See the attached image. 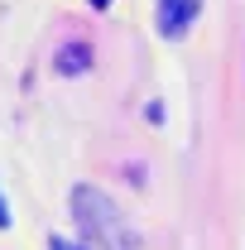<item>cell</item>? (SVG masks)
<instances>
[{
	"label": "cell",
	"instance_id": "1",
	"mask_svg": "<svg viewBox=\"0 0 245 250\" xmlns=\"http://www.w3.org/2000/svg\"><path fill=\"white\" fill-rule=\"evenodd\" d=\"M192 20H197V0H159V34L163 39H183Z\"/></svg>",
	"mask_w": 245,
	"mask_h": 250
},
{
	"label": "cell",
	"instance_id": "2",
	"mask_svg": "<svg viewBox=\"0 0 245 250\" xmlns=\"http://www.w3.org/2000/svg\"><path fill=\"white\" fill-rule=\"evenodd\" d=\"M82 58H87L82 48H77V53H62V72H77V67H82Z\"/></svg>",
	"mask_w": 245,
	"mask_h": 250
},
{
	"label": "cell",
	"instance_id": "3",
	"mask_svg": "<svg viewBox=\"0 0 245 250\" xmlns=\"http://www.w3.org/2000/svg\"><path fill=\"white\" fill-rule=\"evenodd\" d=\"M53 250H82V246H72V241H62V236H53Z\"/></svg>",
	"mask_w": 245,
	"mask_h": 250
},
{
	"label": "cell",
	"instance_id": "4",
	"mask_svg": "<svg viewBox=\"0 0 245 250\" xmlns=\"http://www.w3.org/2000/svg\"><path fill=\"white\" fill-rule=\"evenodd\" d=\"M0 226H10V207H5V197H0Z\"/></svg>",
	"mask_w": 245,
	"mask_h": 250
},
{
	"label": "cell",
	"instance_id": "5",
	"mask_svg": "<svg viewBox=\"0 0 245 250\" xmlns=\"http://www.w3.org/2000/svg\"><path fill=\"white\" fill-rule=\"evenodd\" d=\"M92 5H106V0H92Z\"/></svg>",
	"mask_w": 245,
	"mask_h": 250
}]
</instances>
